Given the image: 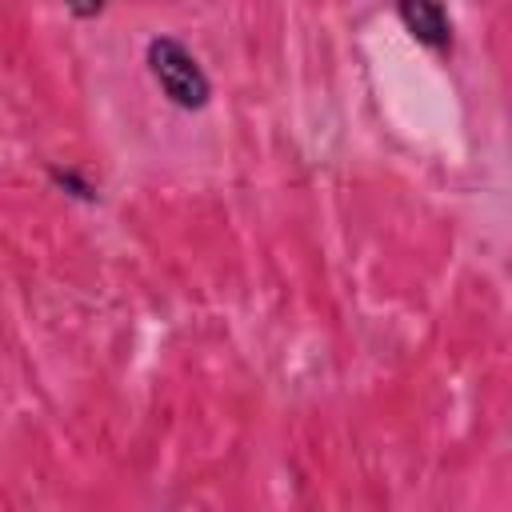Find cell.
I'll use <instances>...</instances> for the list:
<instances>
[{
	"label": "cell",
	"mask_w": 512,
	"mask_h": 512,
	"mask_svg": "<svg viewBox=\"0 0 512 512\" xmlns=\"http://www.w3.org/2000/svg\"><path fill=\"white\" fill-rule=\"evenodd\" d=\"M396 16L408 24V32L420 40V44H428V48H448L452 44V20H448V12L440 8V4H432V0H408V4H400L396 8Z\"/></svg>",
	"instance_id": "obj_2"
},
{
	"label": "cell",
	"mask_w": 512,
	"mask_h": 512,
	"mask_svg": "<svg viewBox=\"0 0 512 512\" xmlns=\"http://www.w3.org/2000/svg\"><path fill=\"white\" fill-rule=\"evenodd\" d=\"M148 72L160 84V92L176 104V108H204L212 96V84L200 68V60L176 40V36H156L148 40Z\"/></svg>",
	"instance_id": "obj_1"
}]
</instances>
